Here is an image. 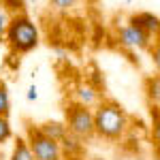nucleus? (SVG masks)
<instances>
[{
    "label": "nucleus",
    "mask_w": 160,
    "mask_h": 160,
    "mask_svg": "<svg viewBox=\"0 0 160 160\" xmlns=\"http://www.w3.org/2000/svg\"><path fill=\"white\" fill-rule=\"evenodd\" d=\"M152 154H154V160H160V145L152 148Z\"/></svg>",
    "instance_id": "obj_19"
},
{
    "label": "nucleus",
    "mask_w": 160,
    "mask_h": 160,
    "mask_svg": "<svg viewBox=\"0 0 160 160\" xmlns=\"http://www.w3.org/2000/svg\"><path fill=\"white\" fill-rule=\"evenodd\" d=\"M143 92L149 107H160V73L148 75L143 79Z\"/></svg>",
    "instance_id": "obj_9"
},
{
    "label": "nucleus",
    "mask_w": 160,
    "mask_h": 160,
    "mask_svg": "<svg viewBox=\"0 0 160 160\" xmlns=\"http://www.w3.org/2000/svg\"><path fill=\"white\" fill-rule=\"evenodd\" d=\"M4 43L13 56H24L38 47L41 34H38L37 24L28 17V13L11 15V22H9L7 34H4Z\"/></svg>",
    "instance_id": "obj_2"
},
{
    "label": "nucleus",
    "mask_w": 160,
    "mask_h": 160,
    "mask_svg": "<svg viewBox=\"0 0 160 160\" xmlns=\"http://www.w3.org/2000/svg\"><path fill=\"white\" fill-rule=\"evenodd\" d=\"M38 128H41V132L45 137H49L53 141H58L60 143L64 137L68 135V128H66V124L60 122V120H45V122L38 124Z\"/></svg>",
    "instance_id": "obj_10"
},
{
    "label": "nucleus",
    "mask_w": 160,
    "mask_h": 160,
    "mask_svg": "<svg viewBox=\"0 0 160 160\" xmlns=\"http://www.w3.org/2000/svg\"><path fill=\"white\" fill-rule=\"evenodd\" d=\"M73 100L81 102V105H86V107H90V109H94L102 98H100V92H98V90H96L94 86H90V83L86 81V83H79V86L75 88Z\"/></svg>",
    "instance_id": "obj_8"
},
{
    "label": "nucleus",
    "mask_w": 160,
    "mask_h": 160,
    "mask_svg": "<svg viewBox=\"0 0 160 160\" xmlns=\"http://www.w3.org/2000/svg\"><path fill=\"white\" fill-rule=\"evenodd\" d=\"M9 160H37V158H34L32 149L28 145V141H26L24 137H17V139L13 141V149H11Z\"/></svg>",
    "instance_id": "obj_11"
},
{
    "label": "nucleus",
    "mask_w": 160,
    "mask_h": 160,
    "mask_svg": "<svg viewBox=\"0 0 160 160\" xmlns=\"http://www.w3.org/2000/svg\"><path fill=\"white\" fill-rule=\"evenodd\" d=\"M24 139L28 141V145H30V149H32V154H34L37 160H62L60 143L43 135L41 128H38V124L26 122Z\"/></svg>",
    "instance_id": "obj_4"
},
{
    "label": "nucleus",
    "mask_w": 160,
    "mask_h": 160,
    "mask_svg": "<svg viewBox=\"0 0 160 160\" xmlns=\"http://www.w3.org/2000/svg\"><path fill=\"white\" fill-rule=\"evenodd\" d=\"M128 22L135 24V26H139L141 30H145L152 38H156L160 34V17H158V15H154V13H149V11L132 13V15L128 17Z\"/></svg>",
    "instance_id": "obj_6"
},
{
    "label": "nucleus",
    "mask_w": 160,
    "mask_h": 160,
    "mask_svg": "<svg viewBox=\"0 0 160 160\" xmlns=\"http://www.w3.org/2000/svg\"><path fill=\"white\" fill-rule=\"evenodd\" d=\"M9 113H11V96H9L7 83L0 81V115H7L9 118Z\"/></svg>",
    "instance_id": "obj_14"
},
{
    "label": "nucleus",
    "mask_w": 160,
    "mask_h": 160,
    "mask_svg": "<svg viewBox=\"0 0 160 160\" xmlns=\"http://www.w3.org/2000/svg\"><path fill=\"white\" fill-rule=\"evenodd\" d=\"M148 53H149V60L154 64V68H156V73H160V34L152 41Z\"/></svg>",
    "instance_id": "obj_15"
},
{
    "label": "nucleus",
    "mask_w": 160,
    "mask_h": 160,
    "mask_svg": "<svg viewBox=\"0 0 160 160\" xmlns=\"http://www.w3.org/2000/svg\"><path fill=\"white\" fill-rule=\"evenodd\" d=\"M9 22H11V13L9 9L2 4V0H0V43L4 41V34H7V28H9Z\"/></svg>",
    "instance_id": "obj_16"
},
{
    "label": "nucleus",
    "mask_w": 160,
    "mask_h": 160,
    "mask_svg": "<svg viewBox=\"0 0 160 160\" xmlns=\"http://www.w3.org/2000/svg\"><path fill=\"white\" fill-rule=\"evenodd\" d=\"M77 2H79V0H51V7H53V11L64 13V11H71Z\"/></svg>",
    "instance_id": "obj_17"
},
{
    "label": "nucleus",
    "mask_w": 160,
    "mask_h": 160,
    "mask_svg": "<svg viewBox=\"0 0 160 160\" xmlns=\"http://www.w3.org/2000/svg\"><path fill=\"white\" fill-rule=\"evenodd\" d=\"M115 41H118V45H120V47H124V49H130V51H148L154 38L149 37L145 30H141L139 26L126 22L124 26H120V28L115 30Z\"/></svg>",
    "instance_id": "obj_5"
},
{
    "label": "nucleus",
    "mask_w": 160,
    "mask_h": 160,
    "mask_svg": "<svg viewBox=\"0 0 160 160\" xmlns=\"http://www.w3.org/2000/svg\"><path fill=\"white\" fill-rule=\"evenodd\" d=\"M60 149L62 160H83V156H86V143L81 139L73 137L71 132L60 141Z\"/></svg>",
    "instance_id": "obj_7"
},
{
    "label": "nucleus",
    "mask_w": 160,
    "mask_h": 160,
    "mask_svg": "<svg viewBox=\"0 0 160 160\" xmlns=\"http://www.w3.org/2000/svg\"><path fill=\"white\" fill-rule=\"evenodd\" d=\"M94 130L98 139L118 143L130 130V115L118 100L102 98L94 107Z\"/></svg>",
    "instance_id": "obj_1"
},
{
    "label": "nucleus",
    "mask_w": 160,
    "mask_h": 160,
    "mask_svg": "<svg viewBox=\"0 0 160 160\" xmlns=\"http://www.w3.org/2000/svg\"><path fill=\"white\" fill-rule=\"evenodd\" d=\"M37 86H30L28 88V100H37Z\"/></svg>",
    "instance_id": "obj_18"
},
{
    "label": "nucleus",
    "mask_w": 160,
    "mask_h": 160,
    "mask_svg": "<svg viewBox=\"0 0 160 160\" xmlns=\"http://www.w3.org/2000/svg\"><path fill=\"white\" fill-rule=\"evenodd\" d=\"M13 139V126L7 115H0V148Z\"/></svg>",
    "instance_id": "obj_13"
},
{
    "label": "nucleus",
    "mask_w": 160,
    "mask_h": 160,
    "mask_svg": "<svg viewBox=\"0 0 160 160\" xmlns=\"http://www.w3.org/2000/svg\"><path fill=\"white\" fill-rule=\"evenodd\" d=\"M0 160H2V158H0Z\"/></svg>",
    "instance_id": "obj_20"
},
{
    "label": "nucleus",
    "mask_w": 160,
    "mask_h": 160,
    "mask_svg": "<svg viewBox=\"0 0 160 160\" xmlns=\"http://www.w3.org/2000/svg\"><path fill=\"white\" fill-rule=\"evenodd\" d=\"M149 118H152L149 143H152V148H156V145H160V107H149Z\"/></svg>",
    "instance_id": "obj_12"
},
{
    "label": "nucleus",
    "mask_w": 160,
    "mask_h": 160,
    "mask_svg": "<svg viewBox=\"0 0 160 160\" xmlns=\"http://www.w3.org/2000/svg\"><path fill=\"white\" fill-rule=\"evenodd\" d=\"M64 124L68 128V132L77 139H81L83 143L92 141L96 137L94 130V109H90L86 105L77 102V100H68L64 105Z\"/></svg>",
    "instance_id": "obj_3"
}]
</instances>
